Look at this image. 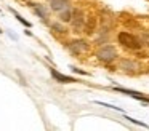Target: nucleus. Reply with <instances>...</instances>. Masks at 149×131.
Here are the masks:
<instances>
[{
    "instance_id": "1",
    "label": "nucleus",
    "mask_w": 149,
    "mask_h": 131,
    "mask_svg": "<svg viewBox=\"0 0 149 131\" xmlns=\"http://www.w3.org/2000/svg\"><path fill=\"white\" fill-rule=\"evenodd\" d=\"M117 40H119V43H122L125 48H130V50H139L143 45L139 38H136L135 35L128 34V32H120L117 35Z\"/></svg>"
},
{
    "instance_id": "2",
    "label": "nucleus",
    "mask_w": 149,
    "mask_h": 131,
    "mask_svg": "<svg viewBox=\"0 0 149 131\" xmlns=\"http://www.w3.org/2000/svg\"><path fill=\"white\" fill-rule=\"evenodd\" d=\"M96 56H98V59L103 61V62H112V61L117 58V51H116V48H114V46L106 45V46H103V48L98 50Z\"/></svg>"
},
{
    "instance_id": "3",
    "label": "nucleus",
    "mask_w": 149,
    "mask_h": 131,
    "mask_svg": "<svg viewBox=\"0 0 149 131\" xmlns=\"http://www.w3.org/2000/svg\"><path fill=\"white\" fill-rule=\"evenodd\" d=\"M68 48L71 53L74 54H80V53H85L88 50V43L84 40H74V42H69L68 43Z\"/></svg>"
},
{
    "instance_id": "4",
    "label": "nucleus",
    "mask_w": 149,
    "mask_h": 131,
    "mask_svg": "<svg viewBox=\"0 0 149 131\" xmlns=\"http://www.w3.org/2000/svg\"><path fill=\"white\" fill-rule=\"evenodd\" d=\"M50 72H52V77L56 80V82H61V83H74V82H77L74 77H69V75H64V73H59L56 69H50Z\"/></svg>"
},
{
    "instance_id": "5",
    "label": "nucleus",
    "mask_w": 149,
    "mask_h": 131,
    "mask_svg": "<svg viewBox=\"0 0 149 131\" xmlns=\"http://www.w3.org/2000/svg\"><path fill=\"white\" fill-rule=\"evenodd\" d=\"M72 24H74L75 29H80L82 26H84V13L80 11V10H74L72 11Z\"/></svg>"
},
{
    "instance_id": "6",
    "label": "nucleus",
    "mask_w": 149,
    "mask_h": 131,
    "mask_svg": "<svg viewBox=\"0 0 149 131\" xmlns=\"http://www.w3.org/2000/svg\"><path fill=\"white\" fill-rule=\"evenodd\" d=\"M52 2V10L59 11V10H64L68 5V0H50Z\"/></svg>"
},
{
    "instance_id": "7",
    "label": "nucleus",
    "mask_w": 149,
    "mask_h": 131,
    "mask_svg": "<svg viewBox=\"0 0 149 131\" xmlns=\"http://www.w3.org/2000/svg\"><path fill=\"white\" fill-rule=\"evenodd\" d=\"M120 69H125V70H130V72H133V70L136 69V64L133 62V61H128V59H122L120 61Z\"/></svg>"
},
{
    "instance_id": "8",
    "label": "nucleus",
    "mask_w": 149,
    "mask_h": 131,
    "mask_svg": "<svg viewBox=\"0 0 149 131\" xmlns=\"http://www.w3.org/2000/svg\"><path fill=\"white\" fill-rule=\"evenodd\" d=\"M59 19H61V21H64V22L71 21V19H72V13L69 11V10H64V11L59 15Z\"/></svg>"
},
{
    "instance_id": "9",
    "label": "nucleus",
    "mask_w": 149,
    "mask_h": 131,
    "mask_svg": "<svg viewBox=\"0 0 149 131\" xmlns=\"http://www.w3.org/2000/svg\"><path fill=\"white\" fill-rule=\"evenodd\" d=\"M95 26H96V19L95 18H90V21H88V24H87V34H91V32L95 30Z\"/></svg>"
},
{
    "instance_id": "10",
    "label": "nucleus",
    "mask_w": 149,
    "mask_h": 131,
    "mask_svg": "<svg viewBox=\"0 0 149 131\" xmlns=\"http://www.w3.org/2000/svg\"><path fill=\"white\" fill-rule=\"evenodd\" d=\"M11 13H13V15H15V18H16V19H18V21H19V22H21V24H24V26H26V27H31V22H29V21H26V19H24V18H21V16H19V15H18V13H16V11H15V10H13V8H11Z\"/></svg>"
},
{
    "instance_id": "11",
    "label": "nucleus",
    "mask_w": 149,
    "mask_h": 131,
    "mask_svg": "<svg viewBox=\"0 0 149 131\" xmlns=\"http://www.w3.org/2000/svg\"><path fill=\"white\" fill-rule=\"evenodd\" d=\"M139 40H141L143 45H148L149 46V34H141L139 35Z\"/></svg>"
},
{
    "instance_id": "12",
    "label": "nucleus",
    "mask_w": 149,
    "mask_h": 131,
    "mask_svg": "<svg viewBox=\"0 0 149 131\" xmlns=\"http://www.w3.org/2000/svg\"><path fill=\"white\" fill-rule=\"evenodd\" d=\"M127 120H130L132 123H136V125H139V126H144V128H148V125H146V123H143V121H139V120H135V118H130V117H127Z\"/></svg>"
},
{
    "instance_id": "13",
    "label": "nucleus",
    "mask_w": 149,
    "mask_h": 131,
    "mask_svg": "<svg viewBox=\"0 0 149 131\" xmlns=\"http://www.w3.org/2000/svg\"><path fill=\"white\" fill-rule=\"evenodd\" d=\"M52 27L55 29L56 32H64V27H63L61 24H52Z\"/></svg>"
},
{
    "instance_id": "14",
    "label": "nucleus",
    "mask_w": 149,
    "mask_h": 131,
    "mask_svg": "<svg viewBox=\"0 0 149 131\" xmlns=\"http://www.w3.org/2000/svg\"><path fill=\"white\" fill-rule=\"evenodd\" d=\"M72 70H74V72H77V73H82V75H87V72H85V70H80V69H77V67H71Z\"/></svg>"
},
{
    "instance_id": "15",
    "label": "nucleus",
    "mask_w": 149,
    "mask_h": 131,
    "mask_svg": "<svg viewBox=\"0 0 149 131\" xmlns=\"http://www.w3.org/2000/svg\"><path fill=\"white\" fill-rule=\"evenodd\" d=\"M0 32H2V29H0Z\"/></svg>"
}]
</instances>
